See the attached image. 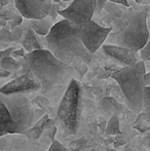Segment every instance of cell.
Returning <instances> with one entry per match:
<instances>
[{"label": "cell", "instance_id": "cell-2", "mask_svg": "<svg viewBox=\"0 0 150 151\" xmlns=\"http://www.w3.org/2000/svg\"><path fill=\"white\" fill-rule=\"evenodd\" d=\"M45 48L57 59L72 66L82 77L88 66L94 60V54L88 52L80 37V26L67 19L54 24L45 36Z\"/></svg>", "mask_w": 150, "mask_h": 151}, {"label": "cell", "instance_id": "cell-13", "mask_svg": "<svg viewBox=\"0 0 150 151\" xmlns=\"http://www.w3.org/2000/svg\"><path fill=\"white\" fill-rule=\"evenodd\" d=\"M21 43L23 45V48L27 52L44 48V45L42 44V41L40 39V36L36 34V32L30 26H27L26 29L24 30L22 39H21Z\"/></svg>", "mask_w": 150, "mask_h": 151}, {"label": "cell", "instance_id": "cell-22", "mask_svg": "<svg viewBox=\"0 0 150 151\" xmlns=\"http://www.w3.org/2000/svg\"><path fill=\"white\" fill-rule=\"evenodd\" d=\"M14 47H9L5 50H0V60L3 59L4 57H8V56H11L12 52H14Z\"/></svg>", "mask_w": 150, "mask_h": 151}, {"label": "cell", "instance_id": "cell-10", "mask_svg": "<svg viewBox=\"0 0 150 151\" xmlns=\"http://www.w3.org/2000/svg\"><path fill=\"white\" fill-rule=\"evenodd\" d=\"M40 91V83L30 72L18 76L11 81L0 88V93L14 95V93H29Z\"/></svg>", "mask_w": 150, "mask_h": 151}, {"label": "cell", "instance_id": "cell-17", "mask_svg": "<svg viewBox=\"0 0 150 151\" xmlns=\"http://www.w3.org/2000/svg\"><path fill=\"white\" fill-rule=\"evenodd\" d=\"M0 68L10 72V73H16L22 69V62L14 59L11 56L4 57L0 60Z\"/></svg>", "mask_w": 150, "mask_h": 151}, {"label": "cell", "instance_id": "cell-7", "mask_svg": "<svg viewBox=\"0 0 150 151\" xmlns=\"http://www.w3.org/2000/svg\"><path fill=\"white\" fill-rule=\"evenodd\" d=\"M97 0H73L67 8L59 10L58 14L82 26L90 22L96 12Z\"/></svg>", "mask_w": 150, "mask_h": 151}, {"label": "cell", "instance_id": "cell-30", "mask_svg": "<svg viewBox=\"0 0 150 151\" xmlns=\"http://www.w3.org/2000/svg\"><path fill=\"white\" fill-rule=\"evenodd\" d=\"M149 151H150V150H149Z\"/></svg>", "mask_w": 150, "mask_h": 151}, {"label": "cell", "instance_id": "cell-12", "mask_svg": "<svg viewBox=\"0 0 150 151\" xmlns=\"http://www.w3.org/2000/svg\"><path fill=\"white\" fill-rule=\"evenodd\" d=\"M7 134H22V129L12 119L9 110L0 98V137Z\"/></svg>", "mask_w": 150, "mask_h": 151}, {"label": "cell", "instance_id": "cell-1", "mask_svg": "<svg viewBox=\"0 0 150 151\" xmlns=\"http://www.w3.org/2000/svg\"><path fill=\"white\" fill-rule=\"evenodd\" d=\"M22 68L30 72L40 83V93L47 99L62 98L69 82L77 74L72 66L57 59L46 48L27 52Z\"/></svg>", "mask_w": 150, "mask_h": 151}, {"label": "cell", "instance_id": "cell-29", "mask_svg": "<svg viewBox=\"0 0 150 151\" xmlns=\"http://www.w3.org/2000/svg\"><path fill=\"white\" fill-rule=\"evenodd\" d=\"M108 151H117V150H114V149H109Z\"/></svg>", "mask_w": 150, "mask_h": 151}, {"label": "cell", "instance_id": "cell-8", "mask_svg": "<svg viewBox=\"0 0 150 151\" xmlns=\"http://www.w3.org/2000/svg\"><path fill=\"white\" fill-rule=\"evenodd\" d=\"M111 30V27H102L95 21L90 20L80 26V37L88 52L95 54L105 43Z\"/></svg>", "mask_w": 150, "mask_h": 151}, {"label": "cell", "instance_id": "cell-27", "mask_svg": "<svg viewBox=\"0 0 150 151\" xmlns=\"http://www.w3.org/2000/svg\"><path fill=\"white\" fill-rule=\"evenodd\" d=\"M145 84L146 86H150V73H146L145 74Z\"/></svg>", "mask_w": 150, "mask_h": 151}, {"label": "cell", "instance_id": "cell-9", "mask_svg": "<svg viewBox=\"0 0 150 151\" xmlns=\"http://www.w3.org/2000/svg\"><path fill=\"white\" fill-rule=\"evenodd\" d=\"M16 7L21 16L27 20L43 19L52 9V0H14Z\"/></svg>", "mask_w": 150, "mask_h": 151}, {"label": "cell", "instance_id": "cell-20", "mask_svg": "<svg viewBox=\"0 0 150 151\" xmlns=\"http://www.w3.org/2000/svg\"><path fill=\"white\" fill-rule=\"evenodd\" d=\"M139 56L142 61H150V31H149V37L147 39V42L145 45L139 50Z\"/></svg>", "mask_w": 150, "mask_h": 151}, {"label": "cell", "instance_id": "cell-28", "mask_svg": "<svg viewBox=\"0 0 150 151\" xmlns=\"http://www.w3.org/2000/svg\"><path fill=\"white\" fill-rule=\"evenodd\" d=\"M124 151H136L133 147H131V146H126V148H124Z\"/></svg>", "mask_w": 150, "mask_h": 151}, {"label": "cell", "instance_id": "cell-6", "mask_svg": "<svg viewBox=\"0 0 150 151\" xmlns=\"http://www.w3.org/2000/svg\"><path fill=\"white\" fill-rule=\"evenodd\" d=\"M0 98L6 107L8 108L12 119L22 129V135L24 132L29 129L37 121L36 111L33 108L31 102L25 95L14 93V95H3L0 93Z\"/></svg>", "mask_w": 150, "mask_h": 151}, {"label": "cell", "instance_id": "cell-14", "mask_svg": "<svg viewBox=\"0 0 150 151\" xmlns=\"http://www.w3.org/2000/svg\"><path fill=\"white\" fill-rule=\"evenodd\" d=\"M99 110L102 115L106 118H110L112 115H119L123 111V106L112 97H105L99 102Z\"/></svg>", "mask_w": 150, "mask_h": 151}, {"label": "cell", "instance_id": "cell-19", "mask_svg": "<svg viewBox=\"0 0 150 151\" xmlns=\"http://www.w3.org/2000/svg\"><path fill=\"white\" fill-rule=\"evenodd\" d=\"M105 133L110 136H119L121 135V129L119 125V118L118 115H112L106 122Z\"/></svg>", "mask_w": 150, "mask_h": 151}, {"label": "cell", "instance_id": "cell-21", "mask_svg": "<svg viewBox=\"0 0 150 151\" xmlns=\"http://www.w3.org/2000/svg\"><path fill=\"white\" fill-rule=\"evenodd\" d=\"M48 151H70V150L67 149V148L65 147L62 143H60L59 141L54 140V141L52 142V144H50Z\"/></svg>", "mask_w": 150, "mask_h": 151}, {"label": "cell", "instance_id": "cell-26", "mask_svg": "<svg viewBox=\"0 0 150 151\" xmlns=\"http://www.w3.org/2000/svg\"><path fill=\"white\" fill-rule=\"evenodd\" d=\"M10 75V72L6 71V70L2 69L0 68V78H5V77H8Z\"/></svg>", "mask_w": 150, "mask_h": 151}, {"label": "cell", "instance_id": "cell-15", "mask_svg": "<svg viewBox=\"0 0 150 151\" xmlns=\"http://www.w3.org/2000/svg\"><path fill=\"white\" fill-rule=\"evenodd\" d=\"M54 18L48 14L43 19H32L29 21V26L33 29L36 34L40 36V37H45L48 33H50V29L54 26V22H52Z\"/></svg>", "mask_w": 150, "mask_h": 151}, {"label": "cell", "instance_id": "cell-5", "mask_svg": "<svg viewBox=\"0 0 150 151\" xmlns=\"http://www.w3.org/2000/svg\"><path fill=\"white\" fill-rule=\"evenodd\" d=\"M82 88L77 79L72 78L59 104L57 118L66 135H75L79 127Z\"/></svg>", "mask_w": 150, "mask_h": 151}, {"label": "cell", "instance_id": "cell-18", "mask_svg": "<svg viewBox=\"0 0 150 151\" xmlns=\"http://www.w3.org/2000/svg\"><path fill=\"white\" fill-rule=\"evenodd\" d=\"M141 114L146 124H150V86H145L142 99Z\"/></svg>", "mask_w": 150, "mask_h": 151}, {"label": "cell", "instance_id": "cell-11", "mask_svg": "<svg viewBox=\"0 0 150 151\" xmlns=\"http://www.w3.org/2000/svg\"><path fill=\"white\" fill-rule=\"evenodd\" d=\"M101 50L108 59L122 66H134L139 61V52L131 50L123 46L114 45V44L104 43L101 46Z\"/></svg>", "mask_w": 150, "mask_h": 151}, {"label": "cell", "instance_id": "cell-16", "mask_svg": "<svg viewBox=\"0 0 150 151\" xmlns=\"http://www.w3.org/2000/svg\"><path fill=\"white\" fill-rule=\"evenodd\" d=\"M48 119H50L48 115H42L30 129L24 132L23 135H25L30 140H38L42 136V134L44 133L46 122H47Z\"/></svg>", "mask_w": 150, "mask_h": 151}, {"label": "cell", "instance_id": "cell-4", "mask_svg": "<svg viewBox=\"0 0 150 151\" xmlns=\"http://www.w3.org/2000/svg\"><path fill=\"white\" fill-rule=\"evenodd\" d=\"M145 74V63L140 60L134 66H124L111 75L123 93L126 106L136 113H140L142 109L143 93L146 86Z\"/></svg>", "mask_w": 150, "mask_h": 151}, {"label": "cell", "instance_id": "cell-25", "mask_svg": "<svg viewBox=\"0 0 150 151\" xmlns=\"http://www.w3.org/2000/svg\"><path fill=\"white\" fill-rule=\"evenodd\" d=\"M107 0H97V4H96V10H101L103 9L104 5L106 4Z\"/></svg>", "mask_w": 150, "mask_h": 151}, {"label": "cell", "instance_id": "cell-23", "mask_svg": "<svg viewBox=\"0 0 150 151\" xmlns=\"http://www.w3.org/2000/svg\"><path fill=\"white\" fill-rule=\"evenodd\" d=\"M142 143L146 148H150V132L149 133L147 132L146 135L144 136V138L142 139Z\"/></svg>", "mask_w": 150, "mask_h": 151}, {"label": "cell", "instance_id": "cell-3", "mask_svg": "<svg viewBox=\"0 0 150 151\" xmlns=\"http://www.w3.org/2000/svg\"><path fill=\"white\" fill-rule=\"evenodd\" d=\"M113 24L118 26H110L112 30L107 36L105 43L123 46L139 52L147 42L149 28L146 10L136 12L130 8L117 20H114Z\"/></svg>", "mask_w": 150, "mask_h": 151}, {"label": "cell", "instance_id": "cell-24", "mask_svg": "<svg viewBox=\"0 0 150 151\" xmlns=\"http://www.w3.org/2000/svg\"><path fill=\"white\" fill-rule=\"evenodd\" d=\"M107 1H110V2H112V3H116V4H120V5L126 6V7L130 6L128 0H107Z\"/></svg>", "mask_w": 150, "mask_h": 151}]
</instances>
